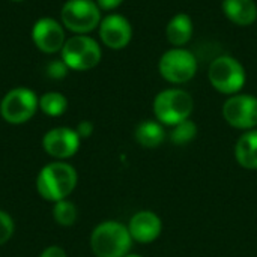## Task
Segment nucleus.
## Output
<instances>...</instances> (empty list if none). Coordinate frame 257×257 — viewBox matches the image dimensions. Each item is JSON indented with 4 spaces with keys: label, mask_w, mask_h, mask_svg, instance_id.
Instances as JSON below:
<instances>
[{
    "label": "nucleus",
    "mask_w": 257,
    "mask_h": 257,
    "mask_svg": "<svg viewBox=\"0 0 257 257\" xmlns=\"http://www.w3.org/2000/svg\"><path fill=\"white\" fill-rule=\"evenodd\" d=\"M78 182L77 170L65 161L44 166L36 178V191L47 202H59L71 196Z\"/></svg>",
    "instance_id": "f257e3e1"
},
{
    "label": "nucleus",
    "mask_w": 257,
    "mask_h": 257,
    "mask_svg": "<svg viewBox=\"0 0 257 257\" xmlns=\"http://www.w3.org/2000/svg\"><path fill=\"white\" fill-rule=\"evenodd\" d=\"M131 244L128 227L114 220L99 223L90 235V248L96 257H125Z\"/></svg>",
    "instance_id": "f03ea898"
},
{
    "label": "nucleus",
    "mask_w": 257,
    "mask_h": 257,
    "mask_svg": "<svg viewBox=\"0 0 257 257\" xmlns=\"http://www.w3.org/2000/svg\"><path fill=\"white\" fill-rule=\"evenodd\" d=\"M193 108V96L182 89L161 90L154 99V113L157 120L169 126H175L176 123L190 119Z\"/></svg>",
    "instance_id": "7ed1b4c3"
},
{
    "label": "nucleus",
    "mask_w": 257,
    "mask_h": 257,
    "mask_svg": "<svg viewBox=\"0 0 257 257\" xmlns=\"http://www.w3.org/2000/svg\"><path fill=\"white\" fill-rule=\"evenodd\" d=\"M208 78L212 87L223 95H236L245 84L247 74L242 63L232 56H220L209 65Z\"/></svg>",
    "instance_id": "20e7f679"
},
{
    "label": "nucleus",
    "mask_w": 257,
    "mask_h": 257,
    "mask_svg": "<svg viewBox=\"0 0 257 257\" xmlns=\"http://www.w3.org/2000/svg\"><path fill=\"white\" fill-rule=\"evenodd\" d=\"M60 54L68 68L74 71H89L95 68L102 57L99 44L87 35H74L66 39Z\"/></svg>",
    "instance_id": "39448f33"
},
{
    "label": "nucleus",
    "mask_w": 257,
    "mask_h": 257,
    "mask_svg": "<svg viewBox=\"0 0 257 257\" xmlns=\"http://www.w3.org/2000/svg\"><path fill=\"white\" fill-rule=\"evenodd\" d=\"M158 71L166 81L173 84H184L193 80L196 75L197 59L191 51L182 47H173L161 56L158 62Z\"/></svg>",
    "instance_id": "423d86ee"
},
{
    "label": "nucleus",
    "mask_w": 257,
    "mask_h": 257,
    "mask_svg": "<svg viewBox=\"0 0 257 257\" xmlns=\"http://www.w3.org/2000/svg\"><path fill=\"white\" fill-rule=\"evenodd\" d=\"M63 26L77 33L86 35L101 23V9L93 0H68L60 12Z\"/></svg>",
    "instance_id": "0eeeda50"
},
{
    "label": "nucleus",
    "mask_w": 257,
    "mask_h": 257,
    "mask_svg": "<svg viewBox=\"0 0 257 257\" xmlns=\"http://www.w3.org/2000/svg\"><path fill=\"white\" fill-rule=\"evenodd\" d=\"M39 108V98L27 87L9 90L0 102V114L11 125H21L30 120Z\"/></svg>",
    "instance_id": "6e6552de"
},
{
    "label": "nucleus",
    "mask_w": 257,
    "mask_h": 257,
    "mask_svg": "<svg viewBox=\"0 0 257 257\" xmlns=\"http://www.w3.org/2000/svg\"><path fill=\"white\" fill-rule=\"evenodd\" d=\"M226 122L238 130L250 131L257 126V98L248 93H236L223 105Z\"/></svg>",
    "instance_id": "1a4fd4ad"
},
{
    "label": "nucleus",
    "mask_w": 257,
    "mask_h": 257,
    "mask_svg": "<svg viewBox=\"0 0 257 257\" xmlns=\"http://www.w3.org/2000/svg\"><path fill=\"white\" fill-rule=\"evenodd\" d=\"M81 139L78 137L75 130L59 126L53 128L42 137V149L51 158L57 161L68 160L78 152Z\"/></svg>",
    "instance_id": "9d476101"
},
{
    "label": "nucleus",
    "mask_w": 257,
    "mask_h": 257,
    "mask_svg": "<svg viewBox=\"0 0 257 257\" xmlns=\"http://www.w3.org/2000/svg\"><path fill=\"white\" fill-rule=\"evenodd\" d=\"M32 39L35 45L47 54L62 51L65 45V30L54 18H41L32 29Z\"/></svg>",
    "instance_id": "9b49d317"
},
{
    "label": "nucleus",
    "mask_w": 257,
    "mask_h": 257,
    "mask_svg": "<svg viewBox=\"0 0 257 257\" xmlns=\"http://www.w3.org/2000/svg\"><path fill=\"white\" fill-rule=\"evenodd\" d=\"M99 36L105 47L111 50H122L131 42L133 27L123 15L110 14L99 23Z\"/></svg>",
    "instance_id": "f8f14e48"
},
{
    "label": "nucleus",
    "mask_w": 257,
    "mask_h": 257,
    "mask_svg": "<svg viewBox=\"0 0 257 257\" xmlns=\"http://www.w3.org/2000/svg\"><path fill=\"white\" fill-rule=\"evenodd\" d=\"M126 227L133 241H137L140 244H149L161 235L163 221L152 211H140L131 217Z\"/></svg>",
    "instance_id": "ddd939ff"
},
{
    "label": "nucleus",
    "mask_w": 257,
    "mask_h": 257,
    "mask_svg": "<svg viewBox=\"0 0 257 257\" xmlns=\"http://www.w3.org/2000/svg\"><path fill=\"white\" fill-rule=\"evenodd\" d=\"M221 9L229 21L247 27L257 20V5L254 0H223Z\"/></svg>",
    "instance_id": "4468645a"
},
{
    "label": "nucleus",
    "mask_w": 257,
    "mask_h": 257,
    "mask_svg": "<svg viewBox=\"0 0 257 257\" xmlns=\"http://www.w3.org/2000/svg\"><path fill=\"white\" fill-rule=\"evenodd\" d=\"M194 26L190 15L181 12L170 18L167 27H166V36L167 41L173 47H184L193 36Z\"/></svg>",
    "instance_id": "2eb2a0df"
},
{
    "label": "nucleus",
    "mask_w": 257,
    "mask_h": 257,
    "mask_svg": "<svg viewBox=\"0 0 257 257\" xmlns=\"http://www.w3.org/2000/svg\"><path fill=\"white\" fill-rule=\"evenodd\" d=\"M235 157L239 166L248 170L257 169V130L245 131L235 146Z\"/></svg>",
    "instance_id": "dca6fc26"
},
{
    "label": "nucleus",
    "mask_w": 257,
    "mask_h": 257,
    "mask_svg": "<svg viewBox=\"0 0 257 257\" xmlns=\"http://www.w3.org/2000/svg\"><path fill=\"white\" fill-rule=\"evenodd\" d=\"M134 137L146 149H155L166 140V130L158 120H143L137 125Z\"/></svg>",
    "instance_id": "f3484780"
},
{
    "label": "nucleus",
    "mask_w": 257,
    "mask_h": 257,
    "mask_svg": "<svg viewBox=\"0 0 257 257\" xmlns=\"http://www.w3.org/2000/svg\"><path fill=\"white\" fill-rule=\"evenodd\" d=\"M39 108L51 117L62 116L68 108V99L59 92H47L39 98Z\"/></svg>",
    "instance_id": "a211bd4d"
},
{
    "label": "nucleus",
    "mask_w": 257,
    "mask_h": 257,
    "mask_svg": "<svg viewBox=\"0 0 257 257\" xmlns=\"http://www.w3.org/2000/svg\"><path fill=\"white\" fill-rule=\"evenodd\" d=\"M197 136V125L191 119H185L173 126L170 131V142L176 146L188 145Z\"/></svg>",
    "instance_id": "6ab92c4d"
},
{
    "label": "nucleus",
    "mask_w": 257,
    "mask_h": 257,
    "mask_svg": "<svg viewBox=\"0 0 257 257\" xmlns=\"http://www.w3.org/2000/svg\"><path fill=\"white\" fill-rule=\"evenodd\" d=\"M53 218L59 226L69 227L77 221V208L68 199L59 200L53 206Z\"/></svg>",
    "instance_id": "aec40b11"
},
{
    "label": "nucleus",
    "mask_w": 257,
    "mask_h": 257,
    "mask_svg": "<svg viewBox=\"0 0 257 257\" xmlns=\"http://www.w3.org/2000/svg\"><path fill=\"white\" fill-rule=\"evenodd\" d=\"M15 224L12 217L0 209V245H5L14 235Z\"/></svg>",
    "instance_id": "412c9836"
},
{
    "label": "nucleus",
    "mask_w": 257,
    "mask_h": 257,
    "mask_svg": "<svg viewBox=\"0 0 257 257\" xmlns=\"http://www.w3.org/2000/svg\"><path fill=\"white\" fill-rule=\"evenodd\" d=\"M68 65L60 59V60H51L48 65H47V74L50 78H54V80H62L66 74H68Z\"/></svg>",
    "instance_id": "4be33fe9"
},
{
    "label": "nucleus",
    "mask_w": 257,
    "mask_h": 257,
    "mask_svg": "<svg viewBox=\"0 0 257 257\" xmlns=\"http://www.w3.org/2000/svg\"><path fill=\"white\" fill-rule=\"evenodd\" d=\"M77 134L80 139H89L93 134V123L90 120H81L77 128H75Z\"/></svg>",
    "instance_id": "5701e85b"
},
{
    "label": "nucleus",
    "mask_w": 257,
    "mask_h": 257,
    "mask_svg": "<svg viewBox=\"0 0 257 257\" xmlns=\"http://www.w3.org/2000/svg\"><path fill=\"white\" fill-rule=\"evenodd\" d=\"M39 257H68L66 256V251L59 247V245H50L47 248H44V251L41 253Z\"/></svg>",
    "instance_id": "b1692460"
},
{
    "label": "nucleus",
    "mask_w": 257,
    "mask_h": 257,
    "mask_svg": "<svg viewBox=\"0 0 257 257\" xmlns=\"http://www.w3.org/2000/svg\"><path fill=\"white\" fill-rule=\"evenodd\" d=\"M123 0H96V5L99 6V9L111 11V9H116L117 6H120Z\"/></svg>",
    "instance_id": "393cba45"
},
{
    "label": "nucleus",
    "mask_w": 257,
    "mask_h": 257,
    "mask_svg": "<svg viewBox=\"0 0 257 257\" xmlns=\"http://www.w3.org/2000/svg\"><path fill=\"white\" fill-rule=\"evenodd\" d=\"M125 257H143V256H140V254H134V253H128Z\"/></svg>",
    "instance_id": "a878e982"
},
{
    "label": "nucleus",
    "mask_w": 257,
    "mask_h": 257,
    "mask_svg": "<svg viewBox=\"0 0 257 257\" xmlns=\"http://www.w3.org/2000/svg\"><path fill=\"white\" fill-rule=\"evenodd\" d=\"M15 2H20V0H15Z\"/></svg>",
    "instance_id": "bb28decb"
}]
</instances>
